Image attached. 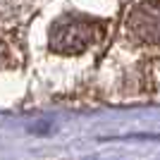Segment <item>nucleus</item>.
Returning <instances> with one entry per match:
<instances>
[{
    "instance_id": "nucleus-3",
    "label": "nucleus",
    "mask_w": 160,
    "mask_h": 160,
    "mask_svg": "<svg viewBox=\"0 0 160 160\" xmlns=\"http://www.w3.org/2000/svg\"><path fill=\"white\" fill-rule=\"evenodd\" d=\"M12 65V55H10V48L2 38H0V69H7Z\"/></svg>"
},
{
    "instance_id": "nucleus-2",
    "label": "nucleus",
    "mask_w": 160,
    "mask_h": 160,
    "mask_svg": "<svg viewBox=\"0 0 160 160\" xmlns=\"http://www.w3.org/2000/svg\"><path fill=\"white\" fill-rule=\"evenodd\" d=\"M129 33L141 43H160V0H143L129 14Z\"/></svg>"
},
{
    "instance_id": "nucleus-1",
    "label": "nucleus",
    "mask_w": 160,
    "mask_h": 160,
    "mask_svg": "<svg viewBox=\"0 0 160 160\" xmlns=\"http://www.w3.org/2000/svg\"><path fill=\"white\" fill-rule=\"evenodd\" d=\"M103 24L81 17H62L50 27V50L60 55H79L100 38Z\"/></svg>"
}]
</instances>
